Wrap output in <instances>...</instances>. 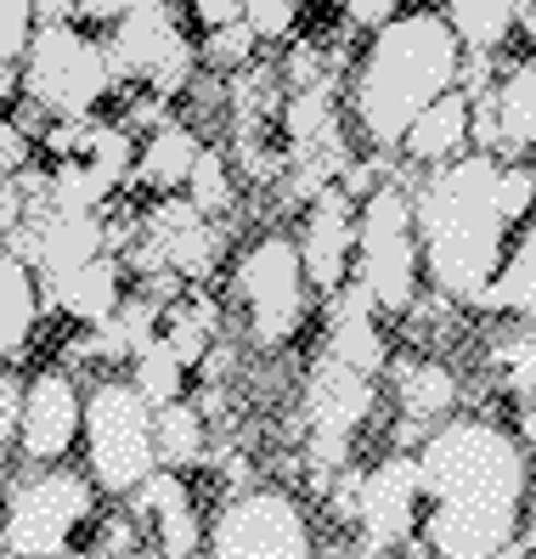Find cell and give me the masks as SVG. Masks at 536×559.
Returning <instances> with one entry per match:
<instances>
[{
  "mask_svg": "<svg viewBox=\"0 0 536 559\" xmlns=\"http://www.w3.org/2000/svg\"><path fill=\"white\" fill-rule=\"evenodd\" d=\"M413 215L429 294L475 311L509 260L520 226L536 215V164L497 153H463L452 164H434L424 170V181H413Z\"/></svg>",
  "mask_w": 536,
  "mask_h": 559,
  "instance_id": "7a4b0ae2",
  "label": "cell"
},
{
  "mask_svg": "<svg viewBox=\"0 0 536 559\" xmlns=\"http://www.w3.org/2000/svg\"><path fill=\"white\" fill-rule=\"evenodd\" d=\"M475 311L514 317V322H531L536 328V215L520 226V238L509 243V260H502V272L491 277L486 300Z\"/></svg>",
  "mask_w": 536,
  "mask_h": 559,
  "instance_id": "603a6c76",
  "label": "cell"
},
{
  "mask_svg": "<svg viewBox=\"0 0 536 559\" xmlns=\"http://www.w3.org/2000/svg\"><path fill=\"white\" fill-rule=\"evenodd\" d=\"M491 373H497L502 396L536 402V328L531 322H514L509 334L491 345Z\"/></svg>",
  "mask_w": 536,
  "mask_h": 559,
  "instance_id": "4316f807",
  "label": "cell"
},
{
  "mask_svg": "<svg viewBox=\"0 0 536 559\" xmlns=\"http://www.w3.org/2000/svg\"><path fill=\"white\" fill-rule=\"evenodd\" d=\"M187 17H192L198 35H210V28L243 23V0H187Z\"/></svg>",
  "mask_w": 536,
  "mask_h": 559,
  "instance_id": "d590c367",
  "label": "cell"
},
{
  "mask_svg": "<svg viewBox=\"0 0 536 559\" xmlns=\"http://www.w3.org/2000/svg\"><path fill=\"white\" fill-rule=\"evenodd\" d=\"M35 136H28V130L12 119V114H0V181L7 176H23L28 164H35Z\"/></svg>",
  "mask_w": 536,
  "mask_h": 559,
  "instance_id": "836d02e7",
  "label": "cell"
},
{
  "mask_svg": "<svg viewBox=\"0 0 536 559\" xmlns=\"http://www.w3.org/2000/svg\"><path fill=\"white\" fill-rule=\"evenodd\" d=\"M85 436V379L74 368H35L17 413V464H74Z\"/></svg>",
  "mask_w": 536,
  "mask_h": 559,
  "instance_id": "7c38bea8",
  "label": "cell"
},
{
  "mask_svg": "<svg viewBox=\"0 0 536 559\" xmlns=\"http://www.w3.org/2000/svg\"><path fill=\"white\" fill-rule=\"evenodd\" d=\"M463 74V40L441 7H413L367 35L345 74V114L367 153H395L407 124Z\"/></svg>",
  "mask_w": 536,
  "mask_h": 559,
  "instance_id": "3957f363",
  "label": "cell"
},
{
  "mask_svg": "<svg viewBox=\"0 0 536 559\" xmlns=\"http://www.w3.org/2000/svg\"><path fill=\"white\" fill-rule=\"evenodd\" d=\"M311 277L299 260L294 233H260L231 254L226 306L238 311V328L254 350H283L311 322Z\"/></svg>",
  "mask_w": 536,
  "mask_h": 559,
  "instance_id": "5b68a950",
  "label": "cell"
},
{
  "mask_svg": "<svg viewBox=\"0 0 536 559\" xmlns=\"http://www.w3.org/2000/svg\"><path fill=\"white\" fill-rule=\"evenodd\" d=\"M23 96L40 103L51 119H96L114 114L119 74L103 28L91 23H40L35 46L23 57Z\"/></svg>",
  "mask_w": 536,
  "mask_h": 559,
  "instance_id": "ba28073f",
  "label": "cell"
},
{
  "mask_svg": "<svg viewBox=\"0 0 536 559\" xmlns=\"http://www.w3.org/2000/svg\"><path fill=\"white\" fill-rule=\"evenodd\" d=\"M424 520L418 554H514L531 514V447L486 413H452L413 447Z\"/></svg>",
  "mask_w": 536,
  "mask_h": 559,
  "instance_id": "6da1fadb",
  "label": "cell"
},
{
  "mask_svg": "<svg viewBox=\"0 0 536 559\" xmlns=\"http://www.w3.org/2000/svg\"><path fill=\"white\" fill-rule=\"evenodd\" d=\"M40 288H46V311L69 317L74 328H103L130 294V266H124V254L108 249V254H96L85 266L40 283Z\"/></svg>",
  "mask_w": 536,
  "mask_h": 559,
  "instance_id": "ac0fdd59",
  "label": "cell"
},
{
  "mask_svg": "<svg viewBox=\"0 0 536 559\" xmlns=\"http://www.w3.org/2000/svg\"><path fill=\"white\" fill-rule=\"evenodd\" d=\"M531 509H536V475H531Z\"/></svg>",
  "mask_w": 536,
  "mask_h": 559,
  "instance_id": "f35d334b",
  "label": "cell"
},
{
  "mask_svg": "<svg viewBox=\"0 0 536 559\" xmlns=\"http://www.w3.org/2000/svg\"><path fill=\"white\" fill-rule=\"evenodd\" d=\"M367 294L379 300L384 317H407L429 294L424 277V243H418V215H413V187L401 176H384L373 192L356 204V272Z\"/></svg>",
  "mask_w": 536,
  "mask_h": 559,
  "instance_id": "52a82bcc",
  "label": "cell"
},
{
  "mask_svg": "<svg viewBox=\"0 0 536 559\" xmlns=\"http://www.w3.org/2000/svg\"><path fill=\"white\" fill-rule=\"evenodd\" d=\"M373 413H379V379L373 373L350 368L333 350H322L306 368V384H299V457H306L311 491L327 498L333 475L356 457V441L373 424Z\"/></svg>",
  "mask_w": 536,
  "mask_h": 559,
  "instance_id": "8992f818",
  "label": "cell"
},
{
  "mask_svg": "<svg viewBox=\"0 0 536 559\" xmlns=\"http://www.w3.org/2000/svg\"><path fill=\"white\" fill-rule=\"evenodd\" d=\"M114 74L124 91H153L164 103H181L198 80V40L181 28L170 0H124V12L103 28Z\"/></svg>",
  "mask_w": 536,
  "mask_h": 559,
  "instance_id": "30bf717a",
  "label": "cell"
},
{
  "mask_svg": "<svg viewBox=\"0 0 536 559\" xmlns=\"http://www.w3.org/2000/svg\"><path fill=\"white\" fill-rule=\"evenodd\" d=\"M119 12H124V0H80V23L91 28H108Z\"/></svg>",
  "mask_w": 536,
  "mask_h": 559,
  "instance_id": "8d00e7d4",
  "label": "cell"
},
{
  "mask_svg": "<svg viewBox=\"0 0 536 559\" xmlns=\"http://www.w3.org/2000/svg\"><path fill=\"white\" fill-rule=\"evenodd\" d=\"M35 28H40L35 0H0V62H23L35 46Z\"/></svg>",
  "mask_w": 536,
  "mask_h": 559,
  "instance_id": "1f68e13d",
  "label": "cell"
},
{
  "mask_svg": "<svg viewBox=\"0 0 536 559\" xmlns=\"http://www.w3.org/2000/svg\"><path fill=\"white\" fill-rule=\"evenodd\" d=\"M531 0H446V23L457 28L463 51H480V57H502L514 40V28L525 17Z\"/></svg>",
  "mask_w": 536,
  "mask_h": 559,
  "instance_id": "d4e9b609",
  "label": "cell"
},
{
  "mask_svg": "<svg viewBox=\"0 0 536 559\" xmlns=\"http://www.w3.org/2000/svg\"><path fill=\"white\" fill-rule=\"evenodd\" d=\"M243 23L254 28V40H260L265 51H283L288 40H299L306 0H243Z\"/></svg>",
  "mask_w": 536,
  "mask_h": 559,
  "instance_id": "f546056e",
  "label": "cell"
},
{
  "mask_svg": "<svg viewBox=\"0 0 536 559\" xmlns=\"http://www.w3.org/2000/svg\"><path fill=\"white\" fill-rule=\"evenodd\" d=\"M80 464L85 475L108 491L130 498L153 469H158V441H153V402L136 390L130 373H103L85 384V436H80Z\"/></svg>",
  "mask_w": 536,
  "mask_h": 559,
  "instance_id": "9c48e42d",
  "label": "cell"
},
{
  "mask_svg": "<svg viewBox=\"0 0 536 559\" xmlns=\"http://www.w3.org/2000/svg\"><path fill=\"white\" fill-rule=\"evenodd\" d=\"M514 436L525 447H536V402H520V424H514Z\"/></svg>",
  "mask_w": 536,
  "mask_h": 559,
  "instance_id": "74e56055",
  "label": "cell"
},
{
  "mask_svg": "<svg viewBox=\"0 0 536 559\" xmlns=\"http://www.w3.org/2000/svg\"><path fill=\"white\" fill-rule=\"evenodd\" d=\"M153 441H158V464L164 469H204L210 464V413L192 396L153 407Z\"/></svg>",
  "mask_w": 536,
  "mask_h": 559,
  "instance_id": "cb8c5ba5",
  "label": "cell"
},
{
  "mask_svg": "<svg viewBox=\"0 0 536 559\" xmlns=\"http://www.w3.org/2000/svg\"><path fill=\"white\" fill-rule=\"evenodd\" d=\"M40 322H46V288H40V272L28 266L17 249L0 243V368L40 340Z\"/></svg>",
  "mask_w": 536,
  "mask_h": 559,
  "instance_id": "44dd1931",
  "label": "cell"
},
{
  "mask_svg": "<svg viewBox=\"0 0 536 559\" xmlns=\"http://www.w3.org/2000/svg\"><path fill=\"white\" fill-rule=\"evenodd\" d=\"M23 390H28V373L0 368V457L17 452V413H23Z\"/></svg>",
  "mask_w": 536,
  "mask_h": 559,
  "instance_id": "d6a6232c",
  "label": "cell"
},
{
  "mask_svg": "<svg viewBox=\"0 0 536 559\" xmlns=\"http://www.w3.org/2000/svg\"><path fill=\"white\" fill-rule=\"evenodd\" d=\"M322 306H327V317H322V350H333L340 361H350V368H361V373L384 379L395 350H390V334H384V311H379L373 294H367V283L350 277L345 288H333Z\"/></svg>",
  "mask_w": 536,
  "mask_h": 559,
  "instance_id": "2e32d148",
  "label": "cell"
},
{
  "mask_svg": "<svg viewBox=\"0 0 536 559\" xmlns=\"http://www.w3.org/2000/svg\"><path fill=\"white\" fill-rule=\"evenodd\" d=\"M103 498L85 464H17L0 486V554H80Z\"/></svg>",
  "mask_w": 536,
  "mask_h": 559,
  "instance_id": "277c9868",
  "label": "cell"
},
{
  "mask_svg": "<svg viewBox=\"0 0 536 559\" xmlns=\"http://www.w3.org/2000/svg\"><path fill=\"white\" fill-rule=\"evenodd\" d=\"M356 192L345 181H327L317 199L299 210V260H306V277L317 288V300H327L333 288H345L356 272Z\"/></svg>",
  "mask_w": 536,
  "mask_h": 559,
  "instance_id": "9a60e30c",
  "label": "cell"
},
{
  "mask_svg": "<svg viewBox=\"0 0 536 559\" xmlns=\"http://www.w3.org/2000/svg\"><path fill=\"white\" fill-rule=\"evenodd\" d=\"M463 153H475V96L463 85H452L446 96H434V103L407 124L395 158L418 164V170H434V164H452Z\"/></svg>",
  "mask_w": 536,
  "mask_h": 559,
  "instance_id": "ffe728a7",
  "label": "cell"
},
{
  "mask_svg": "<svg viewBox=\"0 0 536 559\" xmlns=\"http://www.w3.org/2000/svg\"><path fill=\"white\" fill-rule=\"evenodd\" d=\"M210 554L221 559H306L317 554L311 514L283 480H249L210 514Z\"/></svg>",
  "mask_w": 536,
  "mask_h": 559,
  "instance_id": "8fae6325",
  "label": "cell"
},
{
  "mask_svg": "<svg viewBox=\"0 0 536 559\" xmlns=\"http://www.w3.org/2000/svg\"><path fill=\"white\" fill-rule=\"evenodd\" d=\"M497 108V158H531L536 153V57H520L491 85Z\"/></svg>",
  "mask_w": 536,
  "mask_h": 559,
  "instance_id": "7402d4cb",
  "label": "cell"
},
{
  "mask_svg": "<svg viewBox=\"0 0 536 559\" xmlns=\"http://www.w3.org/2000/svg\"><path fill=\"white\" fill-rule=\"evenodd\" d=\"M390 390H395V413H401V430H395V447H418L434 424L452 418L457 402H463V384L457 373L446 368V361H434V356H390V368H384Z\"/></svg>",
  "mask_w": 536,
  "mask_h": 559,
  "instance_id": "e0dca14e",
  "label": "cell"
},
{
  "mask_svg": "<svg viewBox=\"0 0 536 559\" xmlns=\"http://www.w3.org/2000/svg\"><path fill=\"white\" fill-rule=\"evenodd\" d=\"M142 548H147V532H142V520L130 514L124 503L96 514L91 537H85V554H142Z\"/></svg>",
  "mask_w": 536,
  "mask_h": 559,
  "instance_id": "4dcf8cb0",
  "label": "cell"
},
{
  "mask_svg": "<svg viewBox=\"0 0 536 559\" xmlns=\"http://www.w3.org/2000/svg\"><path fill=\"white\" fill-rule=\"evenodd\" d=\"M130 379H136V390H142V396L153 402V407H164V402H181V396H192V368H187V361L170 350V345H153V350H142L136 361H130V368H124Z\"/></svg>",
  "mask_w": 536,
  "mask_h": 559,
  "instance_id": "83f0119b",
  "label": "cell"
},
{
  "mask_svg": "<svg viewBox=\"0 0 536 559\" xmlns=\"http://www.w3.org/2000/svg\"><path fill=\"white\" fill-rule=\"evenodd\" d=\"M265 46L254 40L249 23H226V28H210V35H198V69L215 74V80H231L243 74L249 62H260Z\"/></svg>",
  "mask_w": 536,
  "mask_h": 559,
  "instance_id": "f1b7e54d",
  "label": "cell"
},
{
  "mask_svg": "<svg viewBox=\"0 0 536 559\" xmlns=\"http://www.w3.org/2000/svg\"><path fill=\"white\" fill-rule=\"evenodd\" d=\"M413 7H429V0H340L345 23H350V28H367V35H373L379 23L401 17V12H413Z\"/></svg>",
  "mask_w": 536,
  "mask_h": 559,
  "instance_id": "e575fe53",
  "label": "cell"
},
{
  "mask_svg": "<svg viewBox=\"0 0 536 559\" xmlns=\"http://www.w3.org/2000/svg\"><path fill=\"white\" fill-rule=\"evenodd\" d=\"M238 181L243 176H238V164H231V153L204 142V153H198L192 176H187V199L204 210L210 221H226L231 210H238Z\"/></svg>",
  "mask_w": 536,
  "mask_h": 559,
  "instance_id": "484cf974",
  "label": "cell"
},
{
  "mask_svg": "<svg viewBox=\"0 0 536 559\" xmlns=\"http://www.w3.org/2000/svg\"><path fill=\"white\" fill-rule=\"evenodd\" d=\"M204 130H198L187 114L158 119L142 147H136V170H130V192H147V199H170V192H187V176L198 153H204Z\"/></svg>",
  "mask_w": 536,
  "mask_h": 559,
  "instance_id": "d6986e66",
  "label": "cell"
},
{
  "mask_svg": "<svg viewBox=\"0 0 536 559\" xmlns=\"http://www.w3.org/2000/svg\"><path fill=\"white\" fill-rule=\"evenodd\" d=\"M130 514L142 520L147 532V548L153 554H170V559H187V554H210V514L192 491V475L187 469H153L130 498H119Z\"/></svg>",
  "mask_w": 536,
  "mask_h": 559,
  "instance_id": "5bb4252c",
  "label": "cell"
},
{
  "mask_svg": "<svg viewBox=\"0 0 536 559\" xmlns=\"http://www.w3.org/2000/svg\"><path fill=\"white\" fill-rule=\"evenodd\" d=\"M0 243L17 249L40 272V283H51L96 254H108V221H103V210H62V204L40 199V204H28V215Z\"/></svg>",
  "mask_w": 536,
  "mask_h": 559,
  "instance_id": "4fadbf2b",
  "label": "cell"
}]
</instances>
